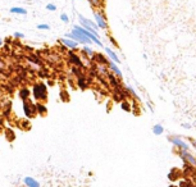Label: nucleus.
Listing matches in <instances>:
<instances>
[{
	"mask_svg": "<svg viewBox=\"0 0 196 187\" xmlns=\"http://www.w3.org/2000/svg\"><path fill=\"white\" fill-rule=\"evenodd\" d=\"M31 94L36 101H46L48 99V86L44 82H37L34 83L31 90Z\"/></svg>",
	"mask_w": 196,
	"mask_h": 187,
	"instance_id": "nucleus-1",
	"label": "nucleus"
},
{
	"mask_svg": "<svg viewBox=\"0 0 196 187\" xmlns=\"http://www.w3.org/2000/svg\"><path fill=\"white\" fill-rule=\"evenodd\" d=\"M65 38L73 40V41H76V42H81V44H83V45H91V44H92V41H91L90 38L83 36L82 33H80L77 30H75V28L72 30L71 33H65Z\"/></svg>",
	"mask_w": 196,
	"mask_h": 187,
	"instance_id": "nucleus-2",
	"label": "nucleus"
},
{
	"mask_svg": "<svg viewBox=\"0 0 196 187\" xmlns=\"http://www.w3.org/2000/svg\"><path fill=\"white\" fill-rule=\"evenodd\" d=\"M22 108H23V113L27 118H32L37 114L36 113V105L34 102H31L30 100H24L23 104H22Z\"/></svg>",
	"mask_w": 196,
	"mask_h": 187,
	"instance_id": "nucleus-3",
	"label": "nucleus"
},
{
	"mask_svg": "<svg viewBox=\"0 0 196 187\" xmlns=\"http://www.w3.org/2000/svg\"><path fill=\"white\" fill-rule=\"evenodd\" d=\"M178 154H180V156L182 158V160H183V163H185V164H188V165L196 168V158L190 153V151L180 150V151H178Z\"/></svg>",
	"mask_w": 196,
	"mask_h": 187,
	"instance_id": "nucleus-4",
	"label": "nucleus"
},
{
	"mask_svg": "<svg viewBox=\"0 0 196 187\" xmlns=\"http://www.w3.org/2000/svg\"><path fill=\"white\" fill-rule=\"evenodd\" d=\"M67 55H68V59H69V61L73 64V67H78V68H86V65L83 64V61H82V59L80 58V55H77V54H76L73 50H68L67 51Z\"/></svg>",
	"mask_w": 196,
	"mask_h": 187,
	"instance_id": "nucleus-5",
	"label": "nucleus"
},
{
	"mask_svg": "<svg viewBox=\"0 0 196 187\" xmlns=\"http://www.w3.org/2000/svg\"><path fill=\"white\" fill-rule=\"evenodd\" d=\"M73 28H75V30H77L80 33H82L83 36H86V37H88L91 41H92V42H95L98 46H103V42H101V41H100V38H98L95 35H92V33H91V32H88V31H86L83 27H81V26H78V24H75V27H73Z\"/></svg>",
	"mask_w": 196,
	"mask_h": 187,
	"instance_id": "nucleus-6",
	"label": "nucleus"
},
{
	"mask_svg": "<svg viewBox=\"0 0 196 187\" xmlns=\"http://www.w3.org/2000/svg\"><path fill=\"white\" fill-rule=\"evenodd\" d=\"M92 13H94V18H95L96 26H98L99 28H103V30H108V22H106L105 17L96 9H94Z\"/></svg>",
	"mask_w": 196,
	"mask_h": 187,
	"instance_id": "nucleus-7",
	"label": "nucleus"
},
{
	"mask_svg": "<svg viewBox=\"0 0 196 187\" xmlns=\"http://www.w3.org/2000/svg\"><path fill=\"white\" fill-rule=\"evenodd\" d=\"M168 140H169L170 142H172L173 145L176 146V147L180 149V150L188 151V145L181 137H178V136H170V137H168Z\"/></svg>",
	"mask_w": 196,
	"mask_h": 187,
	"instance_id": "nucleus-8",
	"label": "nucleus"
},
{
	"mask_svg": "<svg viewBox=\"0 0 196 187\" xmlns=\"http://www.w3.org/2000/svg\"><path fill=\"white\" fill-rule=\"evenodd\" d=\"M59 42L62 44V45H64L67 49H72V50H75V49H77L78 46V42H76V41L73 40H69V38H59Z\"/></svg>",
	"mask_w": 196,
	"mask_h": 187,
	"instance_id": "nucleus-9",
	"label": "nucleus"
},
{
	"mask_svg": "<svg viewBox=\"0 0 196 187\" xmlns=\"http://www.w3.org/2000/svg\"><path fill=\"white\" fill-rule=\"evenodd\" d=\"M108 68L112 71V73L114 74L115 77H118L119 79L122 78V72H121V69L118 68V65H117L114 61H112V60H108Z\"/></svg>",
	"mask_w": 196,
	"mask_h": 187,
	"instance_id": "nucleus-10",
	"label": "nucleus"
},
{
	"mask_svg": "<svg viewBox=\"0 0 196 187\" xmlns=\"http://www.w3.org/2000/svg\"><path fill=\"white\" fill-rule=\"evenodd\" d=\"M23 183L26 184L27 187H40V183L35 178H32V177H24Z\"/></svg>",
	"mask_w": 196,
	"mask_h": 187,
	"instance_id": "nucleus-11",
	"label": "nucleus"
},
{
	"mask_svg": "<svg viewBox=\"0 0 196 187\" xmlns=\"http://www.w3.org/2000/svg\"><path fill=\"white\" fill-rule=\"evenodd\" d=\"M105 53L108 54V56L110 58L112 61H114L115 64H119V63H121V60H119V58H118V55H117V53H114V51L112 50V49L105 48Z\"/></svg>",
	"mask_w": 196,
	"mask_h": 187,
	"instance_id": "nucleus-12",
	"label": "nucleus"
},
{
	"mask_svg": "<svg viewBox=\"0 0 196 187\" xmlns=\"http://www.w3.org/2000/svg\"><path fill=\"white\" fill-rule=\"evenodd\" d=\"M36 113L40 115H46L48 113V108L45 106V104H42V102H36Z\"/></svg>",
	"mask_w": 196,
	"mask_h": 187,
	"instance_id": "nucleus-13",
	"label": "nucleus"
},
{
	"mask_svg": "<svg viewBox=\"0 0 196 187\" xmlns=\"http://www.w3.org/2000/svg\"><path fill=\"white\" fill-rule=\"evenodd\" d=\"M30 95H31V91H30L27 87H22V89L19 90V97L22 99V101H24V100H28Z\"/></svg>",
	"mask_w": 196,
	"mask_h": 187,
	"instance_id": "nucleus-14",
	"label": "nucleus"
},
{
	"mask_svg": "<svg viewBox=\"0 0 196 187\" xmlns=\"http://www.w3.org/2000/svg\"><path fill=\"white\" fill-rule=\"evenodd\" d=\"M9 12L13 13V14H22V15H26L27 14V10L24 8H21V7H13L9 9Z\"/></svg>",
	"mask_w": 196,
	"mask_h": 187,
	"instance_id": "nucleus-15",
	"label": "nucleus"
},
{
	"mask_svg": "<svg viewBox=\"0 0 196 187\" xmlns=\"http://www.w3.org/2000/svg\"><path fill=\"white\" fill-rule=\"evenodd\" d=\"M178 187H196V186H195V183H193L192 181L182 179V181H180V183H178Z\"/></svg>",
	"mask_w": 196,
	"mask_h": 187,
	"instance_id": "nucleus-16",
	"label": "nucleus"
},
{
	"mask_svg": "<svg viewBox=\"0 0 196 187\" xmlns=\"http://www.w3.org/2000/svg\"><path fill=\"white\" fill-rule=\"evenodd\" d=\"M77 85H78V87L82 89V90H85L86 87H87V82H86V79L83 78V76L77 77Z\"/></svg>",
	"mask_w": 196,
	"mask_h": 187,
	"instance_id": "nucleus-17",
	"label": "nucleus"
},
{
	"mask_svg": "<svg viewBox=\"0 0 196 187\" xmlns=\"http://www.w3.org/2000/svg\"><path fill=\"white\" fill-rule=\"evenodd\" d=\"M163 132H164V127L162 124H155L152 127V133L154 135H162Z\"/></svg>",
	"mask_w": 196,
	"mask_h": 187,
	"instance_id": "nucleus-18",
	"label": "nucleus"
},
{
	"mask_svg": "<svg viewBox=\"0 0 196 187\" xmlns=\"http://www.w3.org/2000/svg\"><path fill=\"white\" fill-rule=\"evenodd\" d=\"M82 53L85 54V55H88V56H94V54H95V51L92 50V49L90 48L88 45H85L82 49Z\"/></svg>",
	"mask_w": 196,
	"mask_h": 187,
	"instance_id": "nucleus-19",
	"label": "nucleus"
},
{
	"mask_svg": "<svg viewBox=\"0 0 196 187\" xmlns=\"http://www.w3.org/2000/svg\"><path fill=\"white\" fill-rule=\"evenodd\" d=\"M168 178H169L170 181H177V179L180 178V173H178L176 169H173L170 173H168Z\"/></svg>",
	"mask_w": 196,
	"mask_h": 187,
	"instance_id": "nucleus-20",
	"label": "nucleus"
},
{
	"mask_svg": "<svg viewBox=\"0 0 196 187\" xmlns=\"http://www.w3.org/2000/svg\"><path fill=\"white\" fill-rule=\"evenodd\" d=\"M88 3H90V5L92 8H96V9H99V8L101 7V0H88Z\"/></svg>",
	"mask_w": 196,
	"mask_h": 187,
	"instance_id": "nucleus-21",
	"label": "nucleus"
},
{
	"mask_svg": "<svg viewBox=\"0 0 196 187\" xmlns=\"http://www.w3.org/2000/svg\"><path fill=\"white\" fill-rule=\"evenodd\" d=\"M27 59H30V61H32V63L37 64V65H40V64H41V61H40V59L37 58V56L31 55V56H27Z\"/></svg>",
	"mask_w": 196,
	"mask_h": 187,
	"instance_id": "nucleus-22",
	"label": "nucleus"
},
{
	"mask_svg": "<svg viewBox=\"0 0 196 187\" xmlns=\"http://www.w3.org/2000/svg\"><path fill=\"white\" fill-rule=\"evenodd\" d=\"M127 91V94H129V95H132L133 97H137V94L135 92V90L132 89V87H129V86H126V89H124Z\"/></svg>",
	"mask_w": 196,
	"mask_h": 187,
	"instance_id": "nucleus-23",
	"label": "nucleus"
},
{
	"mask_svg": "<svg viewBox=\"0 0 196 187\" xmlns=\"http://www.w3.org/2000/svg\"><path fill=\"white\" fill-rule=\"evenodd\" d=\"M37 30H50V26L46 23H40V24H37Z\"/></svg>",
	"mask_w": 196,
	"mask_h": 187,
	"instance_id": "nucleus-24",
	"label": "nucleus"
},
{
	"mask_svg": "<svg viewBox=\"0 0 196 187\" xmlns=\"http://www.w3.org/2000/svg\"><path fill=\"white\" fill-rule=\"evenodd\" d=\"M46 9L50 10V12H55V10H57V5L53 4V3H49V4L46 5Z\"/></svg>",
	"mask_w": 196,
	"mask_h": 187,
	"instance_id": "nucleus-25",
	"label": "nucleus"
},
{
	"mask_svg": "<svg viewBox=\"0 0 196 187\" xmlns=\"http://www.w3.org/2000/svg\"><path fill=\"white\" fill-rule=\"evenodd\" d=\"M60 19H62V22H64V23L69 22V18H68V15L65 14V13H62V14H60Z\"/></svg>",
	"mask_w": 196,
	"mask_h": 187,
	"instance_id": "nucleus-26",
	"label": "nucleus"
},
{
	"mask_svg": "<svg viewBox=\"0 0 196 187\" xmlns=\"http://www.w3.org/2000/svg\"><path fill=\"white\" fill-rule=\"evenodd\" d=\"M122 109L129 112V104H128V102H127V101H122Z\"/></svg>",
	"mask_w": 196,
	"mask_h": 187,
	"instance_id": "nucleus-27",
	"label": "nucleus"
},
{
	"mask_svg": "<svg viewBox=\"0 0 196 187\" xmlns=\"http://www.w3.org/2000/svg\"><path fill=\"white\" fill-rule=\"evenodd\" d=\"M14 37L16 38H24V35L21 32H14Z\"/></svg>",
	"mask_w": 196,
	"mask_h": 187,
	"instance_id": "nucleus-28",
	"label": "nucleus"
},
{
	"mask_svg": "<svg viewBox=\"0 0 196 187\" xmlns=\"http://www.w3.org/2000/svg\"><path fill=\"white\" fill-rule=\"evenodd\" d=\"M182 127H183V128H191V126H190V124H187V123H183Z\"/></svg>",
	"mask_w": 196,
	"mask_h": 187,
	"instance_id": "nucleus-29",
	"label": "nucleus"
},
{
	"mask_svg": "<svg viewBox=\"0 0 196 187\" xmlns=\"http://www.w3.org/2000/svg\"><path fill=\"white\" fill-rule=\"evenodd\" d=\"M190 141H191V143H192V146H193V147L196 149V141H195V140H190Z\"/></svg>",
	"mask_w": 196,
	"mask_h": 187,
	"instance_id": "nucleus-30",
	"label": "nucleus"
},
{
	"mask_svg": "<svg viewBox=\"0 0 196 187\" xmlns=\"http://www.w3.org/2000/svg\"><path fill=\"white\" fill-rule=\"evenodd\" d=\"M3 44H4V41H3V38H1V37H0V46H1V45H3Z\"/></svg>",
	"mask_w": 196,
	"mask_h": 187,
	"instance_id": "nucleus-31",
	"label": "nucleus"
},
{
	"mask_svg": "<svg viewBox=\"0 0 196 187\" xmlns=\"http://www.w3.org/2000/svg\"><path fill=\"white\" fill-rule=\"evenodd\" d=\"M168 187H178V186H174V184H170V186H168Z\"/></svg>",
	"mask_w": 196,
	"mask_h": 187,
	"instance_id": "nucleus-32",
	"label": "nucleus"
},
{
	"mask_svg": "<svg viewBox=\"0 0 196 187\" xmlns=\"http://www.w3.org/2000/svg\"><path fill=\"white\" fill-rule=\"evenodd\" d=\"M193 126H196V122H195V123H193Z\"/></svg>",
	"mask_w": 196,
	"mask_h": 187,
	"instance_id": "nucleus-33",
	"label": "nucleus"
}]
</instances>
